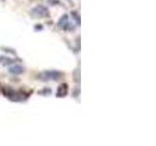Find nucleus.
<instances>
[{
    "label": "nucleus",
    "instance_id": "7ed1b4c3",
    "mask_svg": "<svg viewBox=\"0 0 156 146\" xmlns=\"http://www.w3.org/2000/svg\"><path fill=\"white\" fill-rule=\"evenodd\" d=\"M29 15L33 19H46L50 17V12L47 7L44 5H36L35 7H33L30 11H29Z\"/></svg>",
    "mask_w": 156,
    "mask_h": 146
},
{
    "label": "nucleus",
    "instance_id": "1a4fd4ad",
    "mask_svg": "<svg viewBox=\"0 0 156 146\" xmlns=\"http://www.w3.org/2000/svg\"><path fill=\"white\" fill-rule=\"evenodd\" d=\"M1 51L5 52L6 54H9V55H14V56H17V52L13 50L12 48H7V47H1Z\"/></svg>",
    "mask_w": 156,
    "mask_h": 146
},
{
    "label": "nucleus",
    "instance_id": "ddd939ff",
    "mask_svg": "<svg viewBox=\"0 0 156 146\" xmlns=\"http://www.w3.org/2000/svg\"><path fill=\"white\" fill-rule=\"evenodd\" d=\"M0 90H1V86H0Z\"/></svg>",
    "mask_w": 156,
    "mask_h": 146
},
{
    "label": "nucleus",
    "instance_id": "423d86ee",
    "mask_svg": "<svg viewBox=\"0 0 156 146\" xmlns=\"http://www.w3.org/2000/svg\"><path fill=\"white\" fill-rule=\"evenodd\" d=\"M58 26L63 29V30H66L67 29V26H68V15L67 14H65V15H62V16L60 18V19H58Z\"/></svg>",
    "mask_w": 156,
    "mask_h": 146
},
{
    "label": "nucleus",
    "instance_id": "39448f33",
    "mask_svg": "<svg viewBox=\"0 0 156 146\" xmlns=\"http://www.w3.org/2000/svg\"><path fill=\"white\" fill-rule=\"evenodd\" d=\"M67 94H68V85L66 83H62V84L58 87L56 96L58 97V99H62V97H66Z\"/></svg>",
    "mask_w": 156,
    "mask_h": 146
},
{
    "label": "nucleus",
    "instance_id": "6e6552de",
    "mask_svg": "<svg viewBox=\"0 0 156 146\" xmlns=\"http://www.w3.org/2000/svg\"><path fill=\"white\" fill-rule=\"evenodd\" d=\"M52 94V90L50 88H44L41 91H38V95L40 96H50Z\"/></svg>",
    "mask_w": 156,
    "mask_h": 146
},
{
    "label": "nucleus",
    "instance_id": "9b49d317",
    "mask_svg": "<svg viewBox=\"0 0 156 146\" xmlns=\"http://www.w3.org/2000/svg\"><path fill=\"white\" fill-rule=\"evenodd\" d=\"M48 1H52V2H49L51 5H58V4H60V1H58V0H48Z\"/></svg>",
    "mask_w": 156,
    "mask_h": 146
},
{
    "label": "nucleus",
    "instance_id": "9d476101",
    "mask_svg": "<svg viewBox=\"0 0 156 146\" xmlns=\"http://www.w3.org/2000/svg\"><path fill=\"white\" fill-rule=\"evenodd\" d=\"M71 15H72L73 17H74L73 19H75L76 23H77L78 24H80V16H79V15H78V13H76V12H72V13H71Z\"/></svg>",
    "mask_w": 156,
    "mask_h": 146
},
{
    "label": "nucleus",
    "instance_id": "f03ea898",
    "mask_svg": "<svg viewBox=\"0 0 156 146\" xmlns=\"http://www.w3.org/2000/svg\"><path fill=\"white\" fill-rule=\"evenodd\" d=\"M63 76L62 72L58 70H45L37 74V79L41 81H58Z\"/></svg>",
    "mask_w": 156,
    "mask_h": 146
},
{
    "label": "nucleus",
    "instance_id": "4468645a",
    "mask_svg": "<svg viewBox=\"0 0 156 146\" xmlns=\"http://www.w3.org/2000/svg\"><path fill=\"white\" fill-rule=\"evenodd\" d=\"M1 1H4V0H1Z\"/></svg>",
    "mask_w": 156,
    "mask_h": 146
},
{
    "label": "nucleus",
    "instance_id": "f8f14e48",
    "mask_svg": "<svg viewBox=\"0 0 156 146\" xmlns=\"http://www.w3.org/2000/svg\"><path fill=\"white\" fill-rule=\"evenodd\" d=\"M43 27L41 24H36V26H35V30H37V29H39V30H41Z\"/></svg>",
    "mask_w": 156,
    "mask_h": 146
},
{
    "label": "nucleus",
    "instance_id": "f257e3e1",
    "mask_svg": "<svg viewBox=\"0 0 156 146\" xmlns=\"http://www.w3.org/2000/svg\"><path fill=\"white\" fill-rule=\"evenodd\" d=\"M2 94L5 97H7L9 100H11L13 102H23L26 101L28 96L29 92H27L23 90H14L12 87H4L1 89Z\"/></svg>",
    "mask_w": 156,
    "mask_h": 146
},
{
    "label": "nucleus",
    "instance_id": "0eeeda50",
    "mask_svg": "<svg viewBox=\"0 0 156 146\" xmlns=\"http://www.w3.org/2000/svg\"><path fill=\"white\" fill-rule=\"evenodd\" d=\"M17 61H20V60L12 58V57H7V56H0V63H1L3 66H10V65L14 64Z\"/></svg>",
    "mask_w": 156,
    "mask_h": 146
},
{
    "label": "nucleus",
    "instance_id": "20e7f679",
    "mask_svg": "<svg viewBox=\"0 0 156 146\" xmlns=\"http://www.w3.org/2000/svg\"><path fill=\"white\" fill-rule=\"evenodd\" d=\"M26 71V68L21 64H13L8 68V72L12 75H22Z\"/></svg>",
    "mask_w": 156,
    "mask_h": 146
}]
</instances>
